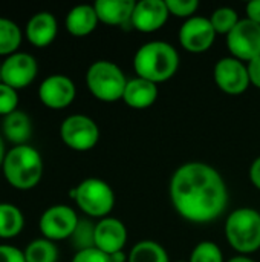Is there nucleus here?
<instances>
[{
	"label": "nucleus",
	"mask_w": 260,
	"mask_h": 262,
	"mask_svg": "<svg viewBox=\"0 0 260 262\" xmlns=\"http://www.w3.org/2000/svg\"><path fill=\"white\" fill-rule=\"evenodd\" d=\"M170 200L176 212L195 224L216 221L228 206V190L221 173L201 161L185 163L170 180Z\"/></svg>",
	"instance_id": "1"
},
{
	"label": "nucleus",
	"mask_w": 260,
	"mask_h": 262,
	"mask_svg": "<svg viewBox=\"0 0 260 262\" xmlns=\"http://www.w3.org/2000/svg\"><path fill=\"white\" fill-rule=\"evenodd\" d=\"M178 68V51L170 43L161 40L144 43L133 57V69L136 77L149 80L155 84L164 83L175 77Z\"/></svg>",
	"instance_id": "2"
},
{
	"label": "nucleus",
	"mask_w": 260,
	"mask_h": 262,
	"mask_svg": "<svg viewBox=\"0 0 260 262\" xmlns=\"http://www.w3.org/2000/svg\"><path fill=\"white\" fill-rule=\"evenodd\" d=\"M6 181L18 190L34 189L43 177V160L37 149L25 144L6 152L2 164Z\"/></svg>",
	"instance_id": "3"
},
{
	"label": "nucleus",
	"mask_w": 260,
	"mask_h": 262,
	"mask_svg": "<svg viewBox=\"0 0 260 262\" xmlns=\"http://www.w3.org/2000/svg\"><path fill=\"white\" fill-rule=\"evenodd\" d=\"M225 236L231 249L248 256L260 249V213L251 207H239L225 221Z\"/></svg>",
	"instance_id": "4"
},
{
	"label": "nucleus",
	"mask_w": 260,
	"mask_h": 262,
	"mask_svg": "<svg viewBox=\"0 0 260 262\" xmlns=\"http://www.w3.org/2000/svg\"><path fill=\"white\" fill-rule=\"evenodd\" d=\"M127 78L121 68L109 60H98L92 63L86 72V84L90 94L104 103L123 100Z\"/></svg>",
	"instance_id": "5"
},
{
	"label": "nucleus",
	"mask_w": 260,
	"mask_h": 262,
	"mask_svg": "<svg viewBox=\"0 0 260 262\" xmlns=\"http://www.w3.org/2000/svg\"><path fill=\"white\" fill-rule=\"evenodd\" d=\"M77 206L92 218H107L115 206L112 187L100 178H87L70 190Z\"/></svg>",
	"instance_id": "6"
},
{
	"label": "nucleus",
	"mask_w": 260,
	"mask_h": 262,
	"mask_svg": "<svg viewBox=\"0 0 260 262\" xmlns=\"http://www.w3.org/2000/svg\"><path fill=\"white\" fill-rule=\"evenodd\" d=\"M60 137L69 149L87 152L97 146L100 140V129L90 117L75 114L61 123Z\"/></svg>",
	"instance_id": "7"
},
{
	"label": "nucleus",
	"mask_w": 260,
	"mask_h": 262,
	"mask_svg": "<svg viewBox=\"0 0 260 262\" xmlns=\"http://www.w3.org/2000/svg\"><path fill=\"white\" fill-rule=\"evenodd\" d=\"M227 48L231 57L244 63L260 57V25L248 18H241L227 35Z\"/></svg>",
	"instance_id": "8"
},
{
	"label": "nucleus",
	"mask_w": 260,
	"mask_h": 262,
	"mask_svg": "<svg viewBox=\"0 0 260 262\" xmlns=\"http://www.w3.org/2000/svg\"><path fill=\"white\" fill-rule=\"evenodd\" d=\"M78 221L80 220L72 207L57 204L43 212L38 227L41 235L54 243L70 238L78 226Z\"/></svg>",
	"instance_id": "9"
},
{
	"label": "nucleus",
	"mask_w": 260,
	"mask_h": 262,
	"mask_svg": "<svg viewBox=\"0 0 260 262\" xmlns=\"http://www.w3.org/2000/svg\"><path fill=\"white\" fill-rule=\"evenodd\" d=\"M216 35L218 34L210 18L201 15L187 18L179 28V43L187 52L192 54L207 52L213 46Z\"/></svg>",
	"instance_id": "10"
},
{
	"label": "nucleus",
	"mask_w": 260,
	"mask_h": 262,
	"mask_svg": "<svg viewBox=\"0 0 260 262\" xmlns=\"http://www.w3.org/2000/svg\"><path fill=\"white\" fill-rule=\"evenodd\" d=\"M213 74L218 88L230 95L244 94L251 84L247 64L231 55L218 60Z\"/></svg>",
	"instance_id": "11"
},
{
	"label": "nucleus",
	"mask_w": 260,
	"mask_h": 262,
	"mask_svg": "<svg viewBox=\"0 0 260 262\" xmlns=\"http://www.w3.org/2000/svg\"><path fill=\"white\" fill-rule=\"evenodd\" d=\"M38 72L35 58L28 52H15L2 63V83L18 91L29 86Z\"/></svg>",
	"instance_id": "12"
},
{
	"label": "nucleus",
	"mask_w": 260,
	"mask_h": 262,
	"mask_svg": "<svg viewBox=\"0 0 260 262\" xmlns=\"http://www.w3.org/2000/svg\"><path fill=\"white\" fill-rule=\"evenodd\" d=\"M77 88L74 81L61 74H54L44 78L38 88L40 101L51 109H64L75 100Z\"/></svg>",
	"instance_id": "13"
},
{
	"label": "nucleus",
	"mask_w": 260,
	"mask_h": 262,
	"mask_svg": "<svg viewBox=\"0 0 260 262\" xmlns=\"http://www.w3.org/2000/svg\"><path fill=\"white\" fill-rule=\"evenodd\" d=\"M169 15L164 0H141L135 5L130 25L139 32H155L166 25Z\"/></svg>",
	"instance_id": "14"
},
{
	"label": "nucleus",
	"mask_w": 260,
	"mask_h": 262,
	"mask_svg": "<svg viewBox=\"0 0 260 262\" xmlns=\"http://www.w3.org/2000/svg\"><path fill=\"white\" fill-rule=\"evenodd\" d=\"M127 244V229L116 218H103L95 226V247L106 255L123 252Z\"/></svg>",
	"instance_id": "15"
},
{
	"label": "nucleus",
	"mask_w": 260,
	"mask_h": 262,
	"mask_svg": "<svg viewBox=\"0 0 260 262\" xmlns=\"http://www.w3.org/2000/svg\"><path fill=\"white\" fill-rule=\"evenodd\" d=\"M58 32V23L54 14L43 11L32 15L26 25V38L31 45L37 48H44L51 45Z\"/></svg>",
	"instance_id": "16"
},
{
	"label": "nucleus",
	"mask_w": 260,
	"mask_h": 262,
	"mask_svg": "<svg viewBox=\"0 0 260 262\" xmlns=\"http://www.w3.org/2000/svg\"><path fill=\"white\" fill-rule=\"evenodd\" d=\"M136 2L133 0H98L93 3L98 20L109 26L130 23Z\"/></svg>",
	"instance_id": "17"
},
{
	"label": "nucleus",
	"mask_w": 260,
	"mask_h": 262,
	"mask_svg": "<svg viewBox=\"0 0 260 262\" xmlns=\"http://www.w3.org/2000/svg\"><path fill=\"white\" fill-rule=\"evenodd\" d=\"M158 94H159L158 84L149 80H144L141 77H136L127 81L123 100L129 107L146 109V107H150L156 101Z\"/></svg>",
	"instance_id": "18"
},
{
	"label": "nucleus",
	"mask_w": 260,
	"mask_h": 262,
	"mask_svg": "<svg viewBox=\"0 0 260 262\" xmlns=\"http://www.w3.org/2000/svg\"><path fill=\"white\" fill-rule=\"evenodd\" d=\"M100 23L93 5H78L66 15V29L74 37H86L95 31Z\"/></svg>",
	"instance_id": "19"
},
{
	"label": "nucleus",
	"mask_w": 260,
	"mask_h": 262,
	"mask_svg": "<svg viewBox=\"0 0 260 262\" xmlns=\"http://www.w3.org/2000/svg\"><path fill=\"white\" fill-rule=\"evenodd\" d=\"M3 135L15 146H25L32 135V121L23 111H15L3 118Z\"/></svg>",
	"instance_id": "20"
},
{
	"label": "nucleus",
	"mask_w": 260,
	"mask_h": 262,
	"mask_svg": "<svg viewBox=\"0 0 260 262\" xmlns=\"http://www.w3.org/2000/svg\"><path fill=\"white\" fill-rule=\"evenodd\" d=\"M25 226V218L20 209L14 204H0V238L11 239L15 238Z\"/></svg>",
	"instance_id": "21"
},
{
	"label": "nucleus",
	"mask_w": 260,
	"mask_h": 262,
	"mask_svg": "<svg viewBox=\"0 0 260 262\" xmlns=\"http://www.w3.org/2000/svg\"><path fill=\"white\" fill-rule=\"evenodd\" d=\"M127 262H170L166 249L155 241H141L129 253Z\"/></svg>",
	"instance_id": "22"
},
{
	"label": "nucleus",
	"mask_w": 260,
	"mask_h": 262,
	"mask_svg": "<svg viewBox=\"0 0 260 262\" xmlns=\"http://www.w3.org/2000/svg\"><path fill=\"white\" fill-rule=\"evenodd\" d=\"M21 43V31L18 25L9 18L0 17V55H12Z\"/></svg>",
	"instance_id": "23"
},
{
	"label": "nucleus",
	"mask_w": 260,
	"mask_h": 262,
	"mask_svg": "<svg viewBox=\"0 0 260 262\" xmlns=\"http://www.w3.org/2000/svg\"><path fill=\"white\" fill-rule=\"evenodd\" d=\"M23 253L26 262H57L58 259L57 246L46 238L29 243Z\"/></svg>",
	"instance_id": "24"
},
{
	"label": "nucleus",
	"mask_w": 260,
	"mask_h": 262,
	"mask_svg": "<svg viewBox=\"0 0 260 262\" xmlns=\"http://www.w3.org/2000/svg\"><path fill=\"white\" fill-rule=\"evenodd\" d=\"M239 20L241 18H239L236 9L228 8V6L215 9V12L210 17V21H211L216 34H224V35H228L233 31V28L239 23Z\"/></svg>",
	"instance_id": "25"
},
{
	"label": "nucleus",
	"mask_w": 260,
	"mask_h": 262,
	"mask_svg": "<svg viewBox=\"0 0 260 262\" xmlns=\"http://www.w3.org/2000/svg\"><path fill=\"white\" fill-rule=\"evenodd\" d=\"M95 226L97 224H92L87 220L78 221V226H77L74 235L70 236L74 247H77V252L95 247Z\"/></svg>",
	"instance_id": "26"
},
{
	"label": "nucleus",
	"mask_w": 260,
	"mask_h": 262,
	"mask_svg": "<svg viewBox=\"0 0 260 262\" xmlns=\"http://www.w3.org/2000/svg\"><path fill=\"white\" fill-rule=\"evenodd\" d=\"M188 262H225L224 261V253L221 247L213 243V241H202L199 243L192 255Z\"/></svg>",
	"instance_id": "27"
},
{
	"label": "nucleus",
	"mask_w": 260,
	"mask_h": 262,
	"mask_svg": "<svg viewBox=\"0 0 260 262\" xmlns=\"http://www.w3.org/2000/svg\"><path fill=\"white\" fill-rule=\"evenodd\" d=\"M166 3L170 15H176L181 18H192L199 9L198 0H166Z\"/></svg>",
	"instance_id": "28"
},
{
	"label": "nucleus",
	"mask_w": 260,
	"mask_h": 262,
	"mask_svg": "<svg viewBox=\"0 0 260 262\" xmlns=\"http://www.w3.org/2000/svg\"><path fill=\"white\" fill-rule=\"evenodd\" d=\"M17 106H18L17 91L0 81V115L6 117V115L15 112Z\"/></svg>",
	"instance_id": "29"
},
{
	"label": "nucleus",
	"mask_w": 260,
	"mask_h": 262,
	"mask_svg": "<svg viewBox=\"0 0 260 262\" xmlns=\"http://www.w3.org/2000/svg\"><path fill=\"white\" fill-rule=\"evenodd\" d=\"M72 262H112V258L103 253L101 250H98L97 247H93V249L77 252Z\"/></svg>",
	"instance_id": "30"
},
{
	"label": "nucleus",
	"mask_w": 260,
	"mask_h": 262,
	"mask_svg": "<svg viewBox=\"0 0 260 262\" xmlns=\"http://www.w3.org/2000/svg\"><path fill=\"white\" fill-rule=\"evenodd\" d=\"M0 262H26L25 253L12 246H0Z\"/></svg>",
	"instance_id": "31"
},
{
	"label": "nucleus",
	"mask_w": 260,
	"mask_h": 262,
	"mask_svg": "<svg viewBox=\"0 0 260 262\" xmlns=\"http://www.w3.org/2000/svg\"><path fill=\"white\" fill-rule=\"evenodd\" d=\"M247 69H248V75H250V83L260 89V57L248 61Z\"/></svg>",
	"instance_id": "32"
},
{
	"label": "nucleus",
	"mask_w": 260,
	"mask_h": 262,
	"mask_svg": "<svg viewBox=\"0 0 260 262\" xmlns=\"http://www.w3.org/2000/svg\"><path fill=\"white\" fill-rule=\"evenodd\" d=\"M247 18L260 25V0H251L247 5Z\"/></svg>",
	"instance_id": "33"
},
{
	"label": "nucleus",
	"mask_w": 260,
	"mask_h": 262,
	"mask_svg": "<svg viewBox=\"0 0 260 262\" xmlns=\"http://www.w3.org/2000/svg\"><path fill=\"white\" fill-rule=\"evenodd\" d=\"M250 180L253 186L260 190V157H257L250 167Z\"/></svg>",
	"instance_id": "34"
},
{
	"label": "nucleus",
	"mask_w": 260,
	"mask_h": 262,
	"mask_svg": "<svg viewBox=\"0 0 260 262\" xmlns=\"http://www.w3.org/2000/svg\"><path fill=\"white\" fill-rule=\"evenodd\" d=\"M110 258H112V262H126L127 259H129V256H126L124 250H123V252H118V253L110 255Z\"/></svg>",
	"instance_id": "35"
},
{
	"label": "nucleus",
	"mask_w": 260,
	"mask_h": 262,
	"mask_svg": "<svg viewBox=\"0 0 260 262\" xmlns=\"http://www.w3.org/2000/svg\"><path fill=\"white\" fill-rule=\"evenodd\" d=\"M227 262H256L254 259H251V258H248V256H242V255H239V256H234V258H231L230 261Z\"/></svg>",
	"instance_id": "36"
},
{
	"label": "nucleus",
	"mask_w": 260,
	"mask_h": 262,
	"mask_svg": "<svg viewBox=\"0 0 260 262\" xmlns=\"http://www.w3.org/2000/svg\"><path fill=\"white\" fill-rule=\"evenodd\" d=\"M5 157H6V150H5V141H3V138L0 137V166L3 164V160H5Z\"/></svg>",
	"instance_id": "37"
},
{
	"label": "nucleus",
	"mask_w": 260,
	"mask_h": 262,
	"mask_svg": "<svg viewBox=\"0 0 260 262\" xmlns=\"http://www.w3.org/2000/svg\"><path fill=\"white\" fill-rule=\"evenodd\" d=\"M0 81H2V63H0Z\"/></svg>",
	"instance_id": "38"
},
{
	"label": "nucleus",
	"mask_w": 260,
	"mask_h": 262,
	"mask_svg": "<svg viewBox=\"0 0 260 262\" xmlns=\"http://www.w3.org/2000/svg\"><path fill=\"white\" fill-rule=\"evenodd\" d=\"M178 262H185V261H178Z\"/></svg>",
	"instance_id": "39"
}]
</instances>
